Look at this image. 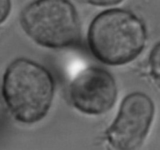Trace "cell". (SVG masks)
<instances>
[{
  "instance_id": "1",
  "label": "cell",
  "mask_w": 160,
  "mask_h": 150,
  "mask_svg": "<svg viewBox=\"0 0 160 150\" xmlns=\"http://www.w3.org/2000/svg\"><path fill=\"white\" fill-rule=\"evenodd\" d=\"M52 74L38 63L20 58L12 61L2 78V95L18 121L37 123L47 116L54 96Z\"/></svg>"
},
{
  "instance_id": "2",
  "label": "cell",
  "mask_w": 160,
  "mask_h": 150,
  "mask_svg": "<svg viewBox=\"0 0 160 150\" xmlns=\"http://www.w3.org/2000/svg\"><path fill=\"white\" fill-rule=\"evenodd\" d=\"M148 39L144 21L132 12L112 9L95 17L87 35L93 56L108 65H122L136 59Z\"/></svg>"
},
{
  "instance_id": "3",
  "label": "cell",
  "mask_w": 160,
  "mask_h": 150,
  "mask_svg": "<svg viewBox=\"0 0 160 150\" xmlns=\"http://www.w3.org/2000/svg\"><path fill=\"white\" fill-rule=\"evenodd\" d=\"M21 28L35 43L50 49L74 46L80 39L79 18L65 0H41L26 6L20 15Z\"/></svg>"
},
{
  "instance_id": "4",
  "label": "cell",
  "mask_w": 160,
  "mask_h": 150,
  "mask_svg": "<svg viewBox=\"0 0 160 150\" xmlns=\"http://www.w3.org/2000/svg\"><path fill=\"white\" fill-rule=\"evenodd\" d=\"M155 105L144 93L134 92L122 100L113 123L105 131L115 150H138L144 144L155 116Z\"/></svg>"
},
{
  "instance_id": "5",
  "label": "cell",
  "mask_w": 160,
  "mask_h": 150,
  "mask_svg": "<svg viewBox=\"0 0 160 150\" xmlns=\"http://www.w3.org/2000/svg\"><path fill=\"white\" fill-rule=\"evenodd\" d=\"M117 85L108 71L98 67L82 70L72 82L69 96L74 107L87 115H101L114 106Z\"/></svg>"
},
{
  "instance_id": "6",
  "label": "cell",
  "mask_w": 160,
  "mask_h": 150,
  "mask_svg": "<svg viewBox=\"0 0 160 150\" xmlns=\"http://www.w3.org/2000/svg\"><path fill=\"white\" fill-rule=\"evenodd\" d=\"M148 66L151 78L160 88V41L151 50L148 57Z\"/></svg>"
},
{
  "instance_id": "7",
  "label": "cell",
  "mask_w": 160,
  "mask_h": 150,
  "mask_svg": "<svg viewBox=\"0 0 160 150\" xmlns=\"http://www.w3.org/2000/svg\"><path fill=\"white\" fill-rule=\"evenodd\" d=\"M11 4L8 0H0V24L3 22L10 14Z\"/></svg>"
},
{
  "instance_id": "8",
  "label": "cell",
  "mask_w": 160,
  "mask_h": 150,
  "mask_svg": "<svg viewBox=\"0 0 160 150\" xmlns=\"http://www.w3.org/2000/svg\"><path fill=\"white\" fill-rule=\"evenodd\" d=\"M90 3L93 4V5H96V6H102V7H108V6H115L117 5V4L120 3L121 1H118V0H105V1H90Z\"/></svg>"
}]
</instances>
